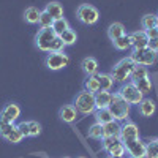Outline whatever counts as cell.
Listing matches in <instances>:
<instances>
[{"mask_svg":"<svg viewBox=\"0 0 158 158\" xmlns=\"http://www.w3.org/2000/svg\"><path fill=\"white\" fill-rule=\"evenodd\" d=\"M136 67V63L131 60L130 57H123L118 60L112 70H111V76L114 77V81L115 82H128L130 81V76H131V71H133V68Z\"/></svg>","mask_w":158,"mask_h":158,"instance_id":"6da1fadb","label":"cell"},{"mask_svg":"<svg viewBox=\"0 0 158 158\" xmlns=\"http://www.w3.org/2000/svg\"><path fill=\"white\" fill-rule=\"evenodd\" d=\"M73 106L76 108L77 114H82V115H90L95 112V94H90V92H79L74 98Z\"/></svg>","mask_w":158,"mask_h":158,"instance_id":"7a4b0ae2","label":"cell"},{"mask_svg":"<svg viewBox=\"0 0 158 158\" xmlns=\"http://www.w3.org/2000/svg\"><path fill=\"white\" fill-rule=\"evenodd\" d=\"M130 108L131 104H128L120 95L117 94H112V100H111V104H109V111L114 117V120L117 122H125L128 120L130 117Z\"/></svg>","mask_w":158,"mask_h":158,"instance_id":"3957f363","label":"cell"},{"mask_svg":"<svg viewBox=\"0 0 158 158\" xmlns=\"http://www.w3.org/2000/svg\"><path fill=\"white\" fill-rule=\"evenodd\" d=\"M101 147L111 156H117V158L127 156L125 144L120 141V138H117V136H104L101 139Z\"/></svg>","mask_w":158,"mask_h":158,"instance_id":"277c9868","label":"cell"},{"mask_svg":"<svg viewBox=\"0 0 158 158\" xmlns=\"http://www.w3.org/2000/svg\"><path fill=\"white\" fill-rule=\"evenodd\" d=\"M76 18L79 22H82L85 25H95L100 19V13L94 5H89V3H82L79 5L76 10Z\"/></svg>","mask_w":158,"mask_h":158,"instance_id":"5b68a950","label":"cell"},{"mask_svg":"<svg viewBox=\"0 0 158 158\" xmlns=\"http://www.w3.org/2000/svg\"><path fill=\"white\" fill-rule=\"evenodd\" d=\"M136 65H142V67H150L156 62L158 52L149 49V48H142V49H133V52L128 56Z\"/></svg>","mask_w":158,"mask_h":158,"instance_id":"8992f818","label":"cell"},{"mask_svg":"<svg viewBox=\"0 0 158 158\" xmlns=\"http://www.w3.org/2000/svg\"><path fill=\"white\" fill-rule=\"evenodd\" d=\"M117 94L120 95V97L128 103V104H139V103H141V100L144 98V95L138 90V87H136L133 82H131V81L123 82L120 87H118Z\"/></svg>","mask_w":158,"mask_h":158,"instance_id":"52a82bcc","label":"cell"},{"mask_svg":"<svg viewBox=\"0 0 158 158\" xmlns=\"http://www.w3.org/2000/svg\"><path fill=\"white\" fill-rule=\"evenodd\" d=\"M70 63V57L67 52H48V56L44 59V65L51 70V71H59L63 70L65 67H68Z\"/></svg>","mask_w":158,"mask_h":158,"instance_id":"ba28073f","label":"cell"},{"mask_svg":"<svg viewBox=\"0 0 158 158\" xmlns=\"http://www.w3.org/2000/svg\"><path fill=\"white\" fill-rule=\"evenodd\" d=\"M56 33L51 27L48 29H40L38 33L35 35V46L41 51V52H51V46L52 41L56 40Z\"/></svg>","mask_w":158,"mask_h":158,"instance_id":"9c48e42d","label":"cell"},{"mask_svg":"<svg viewBox=\"0 0 158 158\" xmlns=\"http://www.w3.org/2000/svg\"><path fill=\"white\" fill-rule=\"evenodd\" d=\"M118 138H120V141L123 144L127 142H131V141H135L139 136V128L135 122H131V120H125L120 127V135H118Z\"/></svg>","mask_w":158,"mask_h":158,"instance_id":"30bf717a","label":"cell"},{"mask_svg":"<svg viewBox=\"0 0 158 158\" xmlns=\"http://www.w3.org/2000/svg\"><path fill=\"white\" fill-rule=\"evenodd\" d=\"M125 149L128 156H133V158H146V142H142L141 138L127 142L125 144Z\"/></svg>","mask_w":158,"mask_h":158,"instance_id":"8fae6325","label":"cell"},{"mask_svg":"<svg viewBox=\"0 0 158 158\" xmlns=\"http://www.w3.org/2000/svg\"><path fill=\"white\" fill-rule=\"evenodd\" d=\"M19 115H21V108L18 106L16 103H8L6 106L2 109V112H0V117L5 118V120L10 122V123H15L19 118Z\"/></svg>","mask_w":158,"mask_h":158,"instance_id":"7c38bea8","label":"cell"},{"mask_svg":"<svg viewBox=\"0 0 158 158\" xmlns=\"http://www.w3.org/2000/svg\"><path fill=\"white\" fill-rule=\"evenodd\" d=\"M130 41H131V48L133 49H142L147 48L149 44V36L146 33V30H136L133 33H130Z\"/></svg>","mask_w":158,"mask_h":158,"instance_id":"4fadbf2b","label":"cell"},{"mask_svg":"<svg viewBox=\"0 0 158 158\" xmlns=\"http://www.w3.org/2000/svg\"><path fill=\"white\" fill-rule=\"evenodd\" d=\"M138 111L142 117H152L156 112V103L152 98H146L144 97L141 100V103L138 104Z\"/></svg>","mask_w":158,"mask_h":158,"instance_id":"5bb4252c","label":"cell"},{"mask_svg":"<svg viewBox=\"0 0 158 158\" xmlns=\"http://www.w3.org/2000/svg\"><path fill=\"white\" fill-rule=\"evenodd\" d=\"M59 117L60 120L65 123H73L77 117V111L73 104H63V106L59 109Z\"/></svg>","mask_w":158,"mask_h":158,"instance_id":"9a60e30c","label":"cell"},{"mask_svg":"<svg viewBox=\"0 0 158 158\" xmlns=\"http://www.w3.org/2000/svg\"><path fill=\"white\" fill-rule=\"evenodd\" d=\"M111 100H112V94H111V92H106V90L97 92V94H95V108L97 109L109 108Z\"/></svg>","mask_w":158,"mask_h":158,"instance_id":"2e32d148","label":"cell"},{"mask_svg":"<svg viewBox=\"0 0 158 158\" xmlns=\"http://www.w3.org/2000/svg\"><path fill=\"white\" fill-rule=\"evenodd\" d=\"M81 68L87 76H95L98 73V62L94 57H85L81 62Z\"/></svg>","mask_w":158,"mask_h":158,"instance_id":"e0dca14e","label":"cell"},{"mask_svg":"<svg viewBox=\"0 0 158 158\" xmlns=\"http://www.w3.org/2000/svg\"><path fill=\"white\" fill-rule=\"evenodd\" d=\"M95 76L98 79L100 90H106V92H111L112 90L115 81H114V77L111 76V73H97Z\"/></svg>","mask_w":158,"mask_h":158,"instance_id":"ac0fdd59","label":"cell"},{"mask_svg":"<svg viewBox=\"0 0 158 158\" xmlns=\"http://www.w3.org/2000/svg\"><path fill=\"white\" fill-rule=\"evenodd\" d=\"M44 11H46L54 21L63 18V6H62L59 2H49V3H46Z\"/></svg>","mask_w":158,"mask_h":158,"instance_id":"d6986e66","label":"cell"},{"mask_svg":"<svg viewBox=\"0 0 158 158\" xmlns=\"http://www.w3.org/2000/svg\"><path fill=\"white\" fill-rule=\"evenodd\" d=\"M125 33H127L125 32V25L120 24V22H114V24H111L109 27H108V36H109L111 41H114V40H117V38H120Z\"/></svg>","mask_w":158,"mask_h":158,"instance_id":"ffe728a7","label":"cell"},{"mask_svg":"<svg viewBox=\"0 0 158 158\" xmlns=\"http://www.w3.org/2000/svg\"><path fill=\"white\" fill-rule=\"evenodd\" d=\"M94 117H95V122L104 125V123H108L111 120H114V117L109 111V108H101V109H95L94 112Z\"/></svg>","mask_w":158,"mask_h":158,"instance_id":"44dd1931","label":"cell"},{"mask_svg":"<svg viewBox=\"0 0 158 158\" xmlns=\"http://www.w3.org/2000/svg\"><path fill=\"white\" fill-rule=\"evenodd\" d=\"M133 84L138 87V90L141 92V94H142L144 97H146V95L149 94V92H152V87H153L150 76H146V77H142V79H138V81H135Z\"/></svg>","mask_w":158,"mask_h":158,"instance_id":"7402d4cb","label":"cell"},{"mask_svg":"<svg viewBox=\"0 0 158 158\" xmlns=\"http://www.w3.org/2000/svg\"><path fill=\"white\" fill-rule=\"evenodd\" d=\"M120 127H122V123L117 120H111L108 123H104L103 125L104 136H117L118 138V135H120Z\"/></svg>","mask_w":158,"mask_h":158,"instance_id":"603a6c76","label":"cell"},{"mask_svg":"<svg viewBox=\"0 0 158 158\" xmlns=\"http://www.w3.org/2000/svg\"><path fill=\"white\" fill-rule=\"evenodd\" d=\"M40 13H41V10H38L36 6L25 8V11H24V19H25V22H29V24H38Z\"/></svg>","mask_w":158,"mask_h":158,"instance_id":"cb8c5ba5","label":"cell"},{"mask_svg":"<svg viewBox=\"0 0 158 158\" xmlns=\"http://www.w3.org/2000/svg\"><path fill=\"white\" fill-rule=\"evenodd\" d=\"M87 135L90 139H95V141H101L104 138V131H103V125L95 122V123H92L89 131H87Z\"/></svg>","mask_w":158,"mask_h":158,"instance_id":"d4e9b609","label":"cell"},{"mask_svg":"<svg viewBox=\"0 0 158 158\" xmlns=\"http://www.w3.org/2000/svg\"><path fill=\"white\" fill-rule=\"evenodd\" d=\"M51 29L54 30V33L57 35V36H60L67 29H70V22L65 19V18H60V19H56L54 22H52V25H51Z\"/></svg>","mask_w":158,"mask_h":158,"instance_id":"484cf974","label":"cell"},{"mask_svg":"<svg viewBox=\"0 0 158 158\" xmlns=\"http://www.w3.org/2000/svg\"><path fill=\"white\" fill-rule=\"evenodd\" d=\"M84 90L90 92V94H97V92H100V84H98L97 76H87L84 79Z\"/></svg>","mask_w":158,"mask_h":158,"instance_id":"4316f807","label":"cell"},{"mask_svg":"<svg viewBox=\"0 0 158 158\" xmlns=\"http://www.w3.org/2000/svg\"><path fill=\"white\" fill-rule=\"evenodd\" d=\"M114 48L117 51H127V49H131V41H130V35H122L120 38H117L112 41Z\"/></svg>","mask_w":158,"mask_h":158,"instance_id":"83f0119b","label":"cell"},{"mask_svg":"<svg viewBox=\"0 0 158 158\" xmlns=\"http://www.w3.org/2000/svg\"><path fill=\"white\" fill-rule=\"evenodd\" d=\"M146 76H149V70H147V67H142V65H136V67L133 68V71H131L130 81H131V82H135V81H138V79H142V77H146Z\"/></svg>","mask_w":158,"mask_h":158,"instance_id":"f1b7e54d","label":"cell"},{"mask_svg":"<svg viewBox=\"0 0 158 158\" xmlns=\"http://www.w3.org/2000/svg\"><path fill=\"white\" fill-rule=\"evenodd\" d=\"M60 38H62V41H63L65 46H71V44H74V43L77 41V35H76V32H74L71 27L65 30V32L60 35Z\"/></svg>","mask_w":158,"mask_h":158,"instance_id":"f546056e","label":"cell"},{"mask_svg":"<svg viewBox=\"0 0 158 158\" xmlns=\"http://www.w3.org/2000/svg\"><path fill=\"white\" fill-rule=\"evenodd\" d=\"M146 158H158V142L156 138L146 144Z\"/></svg>","mask_w":158,"mask_h":158,"instance_id":"4dcf8cb0","label":"cell"},{"mask_svg":"<svg viewBox=\"0 0 158 158\" xmlns=\"http://www.w3.org/2000/svg\"><path fill=\"white\" fill-rule=\"evenodd\" d=\"M141 27H142V30H149V29L156 27V15H146V16H142Z\"/></svg>","mask_w":158,"mask_h":158,"instance_id":"1f68e13d","label":"cell"},{"mask_svg":"<svg viewBox=\"0 0 158 158\" xmlns=\"http://www.w3.org/2000/svg\"><path fill=\"white\" fill-rule=\"evenodd\" d=\"M3 139H6V141H8V142H11V144H19V142L24 139V136L21 135V131L18 130V127H15V128H13V130L10 131V133H8Z\"/></svg>","mask_w":158,"mask_h":158,"instance_id":"d6a6232c","label":"cell"},{"mask_svg":"<svg viewBox=\"0 0 158 158\" xmlns=\"http://www.w3.org/2000/svg\"><path fill=\"white\" fill-rule=\"evenodd\" d=\"M52 22H54V19H52L48 13L43 10L41 13H40V19H38V24H40V27L41 29H48L52 25Z\"/></svg>","mask_w":158,"mask_h":158,"instance_id":"836d02e7","label":"cell"},{"mask_svg":"<svg viewBox=\"0 0 158 158\" xmlns=\"http://www.w3.org/2000/svg\"><path fill=\"white\" fill-rule=\"evenodd\" d=\"M41 135V125L36 120H29V138H36Z\"/></svg>","mask_w":158,"mask_h":158,"instance_id":"e575fe53","label":"cell"},{"mask_svg":"<svg viewBox=\"0 0 158 158\" xmlns=\"http://www.w3.org/2000/svg\"><path fill=\"white\" fill-rule=\"evenodd\" d=\"M15 127H16L15 123H10V122L5 120V118L0 117V136H2V138H5V136H6Z\"/></svg>","mask_w":158,"mask_h":158,"instance_id":"d590c367","label":"cell"},{"mask_svg":"<svg viewBox=\"0 0 158 158\" xmlns=\"http://www.w3.org/2000/svg\"><path fill=\"white\" fill-rule=\"evenodd\" d=\"M65 48H67V46L63 44L62 38L60 36H56V40L52 41V46H51V52H63Z\"/></svg>","mask_w":158,"mask_h":158,"instance_id":"8d00e7d4","label":"cell"},{"mask_svg":"<svg viewBox=\"0 0 158 158\" xmlns=\"http://www.w3.org/2000/svg\"><path fill=\"white\" fill-rule=\"evenodd\" d=\"M16 127H18V130L21 131V135L24 138H29V122H19Z\"/></svg>","mask_w":158,"mask_h":158,"instance_id":"74e56055","label":"cell"},{"mask_svg":"<svg viewBox=\"0 0 158 158\" xmlns=\"http://www.w3.org/2000/svg\"><path fill=\"white\" fill-rule=\"evenodd\" d=\"M147 48L152 49V51H155V52H158V38H152V40H149Z\"/></svg>","mask_w":158,"mask_h":158,"instance_id":"f35d334b","label":"cell"},{"mask_svg":"<svg viewBox=\"0 0 158 158\" xmlns=\"http://www.w3.org/2000/svg\"><path fill=\"white\" fill-rule=\"evenodd\" d=\"M146 33H147V36H149V40H152V38H156V36H158V27H153V29H149V30H146Z\"/></svg>","mask_w":158,"mask_h":158,"instance_id":"ab89813d","label":"cell"},{"mask_svg":"<svg viewBox=\"0 0 158 158\" xmlns=\"http://www.w3.org/2000/svg\"><path fill=\"white\" fill-rule=\"evenodd\" d=\"M156 27H158V15H156Z\"/></svg>","mask_w":158,"mask_h":158,"instance_id":"60d3db41","label":"cell"},{"mask_svg":"<svg viewBox=\"0 0 158 158\" xmlns=\"http://www.w3.org/2000/svg\"><path fill=\"white\" fill-rule=\"evenodd\" d=\"M77 158H87V156H82V155H81V156H77Z\"/></svg>","mask_w":158,"mask_h":158,"instance_id":"b9f144b4","label":"cell"},{"mask_svg":"<svg viewBox=\"0 0 158 158\" xmlns=\"http://www.w3.org/2000/svg\"><path fill=\"white\" fill-rule=\"evenodd\" d=\"M123 158H133V156H123Z\"/></svg>","mask_w":158,"mask_h":158,"instance_id":"7bdbcfd3","label":"cell"},{"mask_svg":"<svg viewBox=\"0 0 158 158\" xmlns=\"http://www.w3.org/2000/svg\"><path fill=\"white\" fill-rule=\"evenodd\" d=\"M63 158H70V156H63Z\"/></svg>","mask_w":158,"mask_h":158,"instance_id":"ee69618b","label":"cell"},{"mask_svg":"<svg viewBox=\"0 0 158 158\" xmlns=\"http://www.w3.org/2000/svg\"><path fill=\"white\" fill-rule=\"evenodd\" d=\"M156 142H158V138H156Z\"/></svg>","mask_w":158,"mask_h":158,"instance_id":"f6af8a7d","label":"cell"},{"mask_svg":"<svg viewBox=\"0 0 158 158\" xmlns=\"http://www.w3.org/2000/svg\"><path fill=\"white\" fill-rule=\"evenodd\" d=\"M156 38H158V36H156Z\"/></svg>","mask_w":158,"mask_h":158,"instance_id":"bcb514c9","label":"cell"}]
</instances>
